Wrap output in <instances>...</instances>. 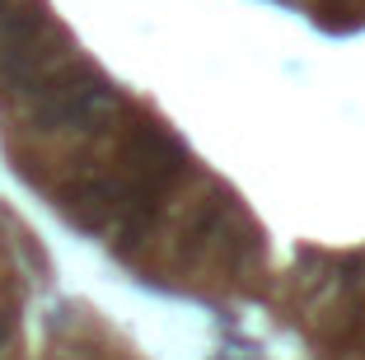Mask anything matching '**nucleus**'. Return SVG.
Here are the masks:
<instances>
[{"label": "nucleus", "mask_w": 365, "mask_h": 360, "mask_svg": "<svg viewBox=\"0 0 365 360\" xmlns=\"http://www.w3.org/2000/svg\"><path fill=\"white\" fill-rule=\"evenodd\" d=\"M182 169H187V150L178 145V136H169L155 122H136L127 131V169L122 173H131L136 182H145L155 192H164Z\"/></svg>", "instance_id": "f03ea898"}, {"label": "nucleus", "mask_w": 365, "mask_h": 360, "mask_svg": "<svg viewBox=\"0 0 365 360\" xmlns=\"http://www.w3.org/2000/svg\"><path fill=\"white\" fill-rule=\"evenodd\" d=\"M24 113L38 131H98L118 113V94L94 66L71 56L24 98Z\"/></svg>", "instance_id": "f257e3e1"}]
</instances>
